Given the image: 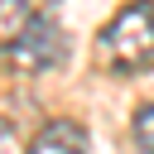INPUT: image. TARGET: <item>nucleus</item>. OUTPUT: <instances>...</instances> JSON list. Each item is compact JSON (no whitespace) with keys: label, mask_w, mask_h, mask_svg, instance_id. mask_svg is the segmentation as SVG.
<instances>
[{"label":"nucleus","mask_w":154,"mask_h":154,"mask_svg":"<svg viewBox=\"0 0 154 154\" xmlns=\"http://www.w3.org/2000/svg\"><path fill=\"white\" fill-rule=\"evenodd\" d=\"M96 63L111 72H140L154 63V5L130 0L125 10L111 14V24L96 38Z\"/></svg>","instance_id":"nucleus-1"},{"label":"nucleus","mask_w":154,"mask_h":154,"mask_svg":"<svg viewBox=\"0 0 154 154\" xmlns=\"http://www.w3.org/2000/svg\"><path fill=\"white\" fill-rule=\"evenodd\" d=\"M67 53V38H63V24L48 19V14H34L5 48V63L14 77H43L48 67H58Z\"/></svg>","instance_id":"nucleus-2"},{"label":"nucleus","mask_w":154,"mask_h":154,"mask_svg":"<svg viewBox=\"0 0 154 154\" xmlns=\"http://www.w3.org/2000/svg\"><path fill=\"white\" fill-rule=\"evenodd\" d=\"M24 154H91V144H87V130L77 120H48Z\"/></svg>","instance_id":"nucleus-3"},{"label":"nucleus","mask_w":154,"mask_h":154,"mask_svg":"<svg viewBox=\"0 0 154 154\" xmlns=\"http://www.w3.org/2000/svg\"><path fill=\"white\" fill-rule=\"evenodd\" d=\"M135 144H140L144 154H154V101L135 111Z\"/></svg>","instance_id":"nucleus-4"},{"label":"nucleus","mask_w":154,"mask_h":154,"mask_svg":"<svg viewBox=\"0 0 154 154\" xmlns=\"http://www.w3.org/2000/svg\"><path fill=\"white\" fill-rule=\"evenodd\" d=\"M0 154H24V144H19V135H14L10 120H0Z\"/></svg>","instance_id":"nucleus-5"},{"label":"nucleus","mask_w":154,"mask_h":154,"mask_svg":"<svg viewBox=\"0 0 154 154\" xmlns=\"http://www.w3.org/2000/svg\"><path fill=\"white\" fill-rule=\"evenodd\" d=\"M19 5H24V10H29V14H43V10H48V5H53V0H19Z\"/></svg>","instance_id":"nucleus-6"},{"label":"nucleus","mask_w":154,"mask_h":154,"mask_svg":"<svg viewBox=\"0 0 154 154\" xmlns=\"http://www.w3.org/2000/svg\"><path fill=\"white\" fill-rule=\"evenodd\" d=\"M0 63H5V48H0Z\"/></svg>","instance_id":"nucleus-7"}]
</instances>
